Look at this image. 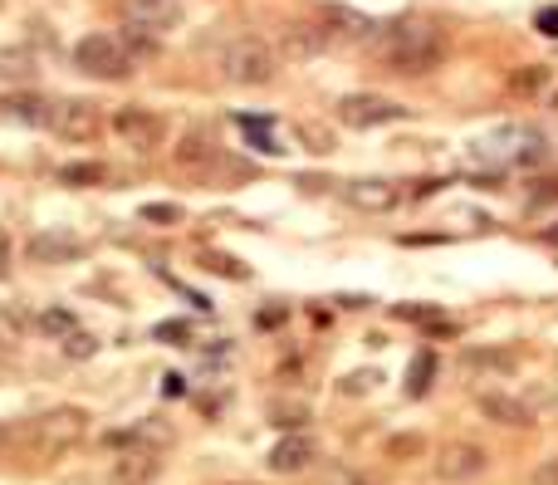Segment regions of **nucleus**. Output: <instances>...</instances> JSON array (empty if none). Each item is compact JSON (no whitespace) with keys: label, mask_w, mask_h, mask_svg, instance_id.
<instances>
[{"label":"nucleus","mask_w":558,"mask_h":485,"mask_svg":"<svg viewBox=\"0 0 558 485\" xmlns=\"http://www.w3.org/2000/svg\"><path fill=\"white\" fill-rule=\"evenodd\" d=\"M274 70H280V60L260 35H240L221 50V79L235 84V89H260V84L274 79Z\"/></svg>","instance_id":"3"},{"label":"nucleus","mask_w":558,"mask_h":485,"mask_svg":"<svg viewBox=\"0 0 558 485\" xmlns=\"http://www.w3.org/2000/svg\"><path fill=\"white\" fill-rule=\"evenodd\" d=\"M162 393H166V397H182V393H186V377H182V373H166V377H162Z\"/></svg>","instance_id":"42"},{"label":"nucleus","mask_w":558,"mask_h":485,"mask_svg":"<svg viewBox=\"0 0 558 485\" xmlns=\"http://www.w3.org/2000/svg\"><path fill=\"white\" fill-rule=\"evenodd\" d=\"M64 344V358H74V363H84V358H94L98 353V338L94 334H84V328H74L69 338H59Z\"/></svg>","instance_id":"32"},{"label":"nucleus","mask_w":558,"mask_h":485,"mask_svg":"<svg viewBox=\"0 0 558 485\" xmlns=\"http://www.w3.org/2000/svg\"><path fill=\"white\" fill-rule=\"evenodd\" d=\"M29 74H35V54L20 50V45L0 50V79H29Z\"/></svg>","instance_id":"26"},{"label":"nucleus","mask_w":558,"mask_h":485,"mask_svg":"<svg viewBox=\"0 0 558 485\" xmlns=\"http://www.w3.org/2000/svg\"><path fill=\"white\" fill-rule=\"evenodd\" d=\"M0 109H5V119L39 128V123H49V109H54V103L39 99V94H10V99H0Z\"/></svg>","instance_id":"20"},{"label":"nucleus","mask_w":558,"mask_h":485,"mask_svg":"<svg viewBox=\"0 0 558 485\" xmlns=\"http://www.w3.org/2000/svg\"><path fill=\"white\" fill-rule=\"evenodd\" d=\"M10 265H15V240L10 231H0V279H10Z\"/></svg>","instance_id":"38"},{"label":"nucleus","mask_w":558,"mask_h":485,"mask_svg":"<svg viewBox=\"0 0 558 485\" xmlns=\"http://www.w3.org/2000/svg\"><path fill=\"white\" fill-rule=\"evenodd\" d=\"M142 221H152V226H176V221H182V207H172V201H152V207H142Z\"/></svg>","instance_id":"34"},{"label":"nucleus","mask_w":558,"mask_h":485,"mask_svg":"<svg viewBox=\"0 0 558 485\" xmlns=\"http://www.w3.org/2000/svg\"><path fill=\"white\" fill-rule=\"evenodd\" d=\"M372 383H382V373H372V368H358V373H348L338 383V393L343 397H362V393H372Z\"/></svg>","instance_id":"33"},{"label":"nucleus","mask_w":558,"mask_h":485,"mask_svg":"<svg viewBox=\"0 0 558 485\" xmlns=\"http://www.w3.org/2000/svg\"><path fill=\"white\" fill-rule=\"evenodd\" d=\"M172 422H162V416H142V422L123 426V432H108L103 442L108 446H152V451H162V446H172Z\"/></svg>","instance_id":"15"},{"label":"nucleus","mask_w":558,"mask_h":485,"mask_svg":"<svg viewBox=\"0 0 558 485\" xmlns=\"http://www.w3.org/2000/svg\"><path fill=\"white\" fill-rule=\"evenodd\" d=\"M201 270L225 275V279H250V270H245L235 256H225V250H201Z\"/></svg>","instance_id":"27"},{"label":"nucleus","mask_w":558,"mask_h":485,"mask_svg":"<svg viewBox=\"0 0 558 485\" xmlns=\"http://www.w3.org/2000/svg\"><path fill=\"white\" fill-rule=\"evenodd\" d=\"M29 436H35L39 456H59L84 436V412H78V407H59V412L39 416V422L29 426Z\"/></svg>","instance_id":"9"},{"label":"nucleus","mask_w":558,"mask_h":485,"mask_svg":"<svg viewBox=\"0 0 558 485\" xmlns=\"http://www.w3.org/2000/svg\"><path fill=\"white\" fill-rule=\"evenodd\" d=\"M338 191L352 211H368V216H382V211L397 207V187L382 177H352V182H343Z\"/></svg>","instance_id":"12"},{"label":"nucleus","mask_w":558,"mask_h":485,"mask_svg":"<svg viewBox=\"0 0 558 485\" xmlns=\"http://www.w3.org/2000/svg\"><path fill=\"white\" fill-rule=\"evenodd\" d=\"M113 475H117V485H147L157 475V451H152V446H137V451L117 456Z\"/></svg>","instance_id":"19"},{"label":"nucleus","mask_w":558,"mask_h":485,"mask_svg":"<svg viewBox=\"0 0 558 485\" xmlns=\"http://www.w3.org/2000/svg\"><path fill=\"white\" fill-rule=\"evenodd\" d=\"M421 451H426V436H417V432L387 436V446H382V456H387V461H417Z\"/></svg>","instance_id":"25"},{"label":"nucleus","mask_w":558,"mask_h":485,"mask_svg":"<svg viewBox=\"0 0 558 485\" xmlns=\"http://www.w3.org/2000/svg\"><path fill=\"white\" fill-rule=\"evenodd\" d=\"M176 167L186 172V177H221V172H231V177H245L240 162H231L221 148H215L206 133H191V138H182V148H176Z\"/></svg>","instance_id":"7"},{"label":"nucleus","mask_w":558,"mask_h":485,"mask_svg":"<svg viewBox=\"0 0 558 485\" xmlns=\"http://www.w3.org/2000/svg\"><path fill=\"white\" fill-rule=\"evenodd\" d=\"M152 338H166V344H191V324H182V319H166V324L152 328Z\"/></svg>","instance_id":"36"},{"label":"nucleus","mask_w":558,"mask_h":485,"mask_svg":"<svg viewBox=\"0 0 558 485\" xmlns=\"http://www.w3.org/2000/svg\"><path fill=\"white\" fill-rule=\"evenodd\" d=\"M544 89H548V64H524V70L509 74V94H519V99H534Z\"/></svg>","instance_id":"22"},{"label":"nucleus","mask_w":558,"mask_h":485,"mask_svg":"<svg viewBox=\"0 0 558 485\" xmlns=\"http://www.w3.org/2000/svg\"><path fill=\"white\" fill-rule=\"evenodd\" d=\"M538 30H544L548 40H558V5H548V11H538Z\"/></svg>","instance_id":"39"},{"label":"nucleus","mask_w":558,"mask_h":485,"mask_svg":"<svg viewBox=\"0 0 558 485\" xmlns=\"http://www.w3.org/2000/svg\"><path fill=\"white\" fill-rule=\"evenodd\" d=\"M255 324H260V328H274V324H284V309H264V314H255Z\"/></svg>","instance_id":"44"},{"label":"nucleus","mask_w":558,"mask_h":485,"mask_svg":"<svg viewBox=\"0 0 558 485\" xmlns=\"http://www.w3.org/2000/svg\"><path fill=\"white\" fill-rule=\"evenodd\" d=\"M489 465V456L480 451L475 442H446L436 451V481L446 485H466V481H480Z\"/></svg>","instance_id":"10"},{"label":"nucleus","mask_w":558,"mask_h":485,"mask_svg":"<svg viewBox=\"0 0 558 485\" xmlns=\"http://www.w3.org/2000/svg\"><path fill=\"white\" fill-rule=\"evenodd\" d=\"M407 109L382 94H343L338 99V123L343 128H387V123H401Z\"/></svg>","instance_id":"6"},{"label":"nucleus","mask_w":558,"mask_h":485,"mask_svg":"<svg viewBox=\"0 0 558 485\" xmlns=\"http://www.w3.org/2000/svg\"><path fill=\"white\" fill-rule=\"evenodd\" d=\"M20 334H25V319L10 314V309H0V348H15Z\"/></svg>","instance_id":"35"},{"label":"nucleus","mask_w":558,"mask_h":485,"mask_svg":"<svg viewBox=\"0 0 558 485\" xmlns=\"http://www.w3.org/2000/svg\"><path fill=\"white\" fill-rule=\"evenodd\" d=\"M108 172L103 162H69V167H59V187H98Z\"/></svg>","instance_id":"24"},{"label":"nucleus","mask_w":558,"mask_h":485,"mask_svg":"<svg viewBox=\"0 0 558 485\" xmlns=\"http://www.w3.org/2000/svg\"><path fill=\"white\" fill-rule=\"evenodd\" d=\"M534 485H558V456L538 465V471H534Z\"/></svg>","instance_id":"40"},{"label":"nucleus","mask_w":558,"mask_h":485,"mask_svg":"<svg viewBox=\"0 0 558 485\" xmlns=\"http://www.w3.org/2000/svg\"><path fill=\"white\" fill-rule=\"evenodd\" d=\"M466 368L470 373H514V353H499V348H470L466 353Z\"/></svg>","instance_id":"21"},{"label":"nucleus","mask_w":558,"mask_h":485,"mask_svg":"<svg viewBox=\"0 0 558 485\" xmlns=\"http://www.w3.org/2000/svg\"><path fill=\"white\" fill-rule=\"evenodd\" d=\"M123 50L133 54V60H152V54H157L152 30H137V25H127V35H123Z\"/></svg>","instance_id":"31"},{"label":"nucleus","mask_w":558,"mask_h":485,"mask_svg":"<svg viewBox=\"0 0 558 485\" xmlns=\"http://www.w3.org/2000/svg\"><path fill=\"white\" fill-rule=\"evenodd\" d=\"M480 412H485L495 426H514V432L534 426V407L509 397V393H480Z\"/></svg>","instance_id":"16"},{"label":"nucleus","mask_w":558,"mask_h":485,"mask_svg":"<svg viewBox=\"0 0 558 485\" xmlns=\"http://www.w3.org/2000/svg\"><path fill=\"white\" fill-rule=\"evenodd\" d=\"M558 201V177H544V182H534V191H529V207H554Z\"/></svg>","instance_id":"37"},{"label":"nucleus","mask_w":558,"mask_h":485,"mask_svg":"<svg viewBox=\"0 0 558 485\" xmlns=\"http://www.w3.org/2000/svg\"><path fill=\"white\" fill-rule=\"evenodd\" d=\"M84 240L74 236V231H64V226H45V231H35V236L25 240V256L35 260V265H64V260H78L84 256Z\"/></svg>","instance_id":"11"},{"label":"nucleus","mask_w":558,"mask_h":485,"mask_svg":"<svg viewBox=\"0 0 558 485\" xmlns=\"http://www.w3.org/2000/svg\"><path fill=\"white\" fill-rule=\"evenodd\" d=\"M372 50H377L382 70L417 79V74H431V70L446 64V35H441L436 25H426V21H397V25H387V30L377 35Z\"/></svg>","instance_id":"1"},{"label":"nucleus","mask_w":558,"mask_h":485,"mask_svg":"<svg viewBox=\"0 0 558 485\" xmlns=\"http://www.w3.org/2000/svg\"><path fill=\"white\" fill-rule=\"evenodd\" d=\"M74 64L88 74V79H103V84H123L133 74V54L123 50V40L113 35H84L74 45Z\"/></svg>","instance_id":"4"},{"label":"nucleus","mask_w":558,"mask_h":485,"mask_svg":"<svg viewBox=\"0 0 558 485\" xmlns=\"http://www.w3.org/2000/svg\"><path fill=\"white\" fill-rule=\"evenodd\" d=\"M113 133L133 152H157L162 148V138H166V123L157 119L152 109H142V103H123V109L113 113Z\"/></svg>","instance_id":"8"},{"label":"nucleus","mask_w":558,"mask_h":485,"mask_svg":"<svg viewBox=\"0 0 558 485\" xmlns=\"http://www.w3.org/2000/svg\"><path fill=\"white\" fill-rule=\"evenodd\" d=\"M319 21H323V30H328L333 40H368V35L377 30V25H372L362 11H352V5H323Z\"/></svg>","instance_id":"18"},{"label":"nucleus","mask_w":558,"mask_h":485,"mask_svg":"<svg viewBox=\"0 0 558 485\" xmlns=\"http://www.w3.org/2000/svg\"><path fill=\"white\" fill-rule=\"evenodd\" d=\"M431 377H436V353H417L407 368V397H426Z\"/></svg>","instance_id":"23"},{"label":"nucleus","mask_w":558,"mask_h":485,"mask_svg":"<svg viewBox=\"0 0 558 485\" xmlns=\"http://www.w3.org/2000/svg\"><path fill=\"white\" fill-rule=\"evenodd\" d=\"M323 485H362V481H358L352 471H343V465H333V471L323 475Z\"/></svg>","instance_id":"41"},{"label":"nucleus","mask_w":558,"mask_h":485,"mask_svg":"<svg viewBox=\"0 0 558 485\" xmlns=\"http://www.w3.org/2000/svg\"><path fill=\"white\" fill-rule=\"evenodd\" d=\"M333 304H338V309H368L372 299H368V295H338Z\"/></svg>","instance_id":"43"},{"label":"nucleus","mask_w":558,"mask_h":485,"mask_svg":"<svg viewBox=\"0 0 558 485\" xmlns=\"http://www.w3.org/2000/svg\"><path fill=\"white\" fill-rule=\"evenodd\" d=\"M270 422L284 426V432H299V426L309 422V407H303V402H274L270 407Z\"/></svg>","instance_id":"30"},{"label":"nucleus","mask_w":558,"mask_h":485,"mask_svg":"<svg viewBox=\"0 0 558 485\" xmlns=\"http://www.w3.org/2000/svg\"><path fill=\"white\" fill-rule=\"evenodd\" d=\"M117 15H123L127 25H137V30L157 35L182 21V5H176V0H117Z\"/></svg>","instance_id":"13"},{"label":"nucleus","mask_w":558,"mask_h":485,"mask_svg":"<svg viewBox=\"0 0 558 485\" xmlns=\"http://www.w3.org/2000/svg\"><path fill=\"white\" fill-rule=\"evenodd\" d=\"M554 109H558V94H554Z\"/></svg>","instance_id":"46"},{"label":"nucleus","mask_w":558,"mask_h":485,"mask_svg":"<svg viewBox=\"0 0 558 485\" xmlns=\"http://www.w3.org/2000/svg\"><path fill=\"white\" fill-rule=\"evenodd\" d=\"M0 442H5V426H0Z\"/></svg>","instance_id":"45"},{"label":"nucleus","mask_w":558,"mask_h":485,"mask_svg":"<svg viewBox=\"0 0 558 485\" xmlns=\"http://www.w3.org/2000/svg\"><path fill=\"white\" fill-rule=\"evenodd\" d=\"M470 158L489 162V167H538L548 158V138L538 128H529V123H505L489 138H480Z\"/></svg>","instance_id":"2"},{"label":"nucleus","mask_w":558,"mask_h":485,"mask_svg":"<svg viewBox=\"0 0 558 485\" xmlns=\"http://www.w3.org/2000/svg\"><path fill=\"white\" fill-rule=\"evenodd\" d=\"M294 142L309 152H333V133L323 123H294Z\"/></svg>","instance_id":"28"},{"label":"nucleus","mask_w":558,"mask_h":485,"mask_svg":"<svg viewBox=\"0 0 558 485\" xmlns=\"http://www.w3.org/2000/svg\"><path fill=\"white\" fill-rule=\"evenodd\" d=\"M45 128L64 142H94L98 133H103V113H98V103H88V99H59L54 109H49Z\"/></svg>","instance_id":"5"},{"label":"nucleus","mask_w":558,"mask_h":485,"mask_svg":"<svg viewBox=\"0 0 558 485\" xmlns=\"http://www.w3.org/2000/svg\"><path fill=\"white\" fill-rule=\"evenodd\" d=\"M313 461H319V446H313V436H303V432H289L284 442H274L270 456H264V465H270L274 475H299V471H309Z\"/></svg>","instance_id":"14"},{"label":"nucleus","mask_w":558,"mask_h":485,"mask_svg":"<svg viewBox=\"0 0 558 485\" xmlns=\"http://www.w3.org/2000/svg\"><path fill=\"white\" fill-rule=\"evenodd\" d=\"M328 45H333V35L323 30V25H289L284 30V60H319V54H328Z\"/></svg>","instance_id":"17"},{"label":"nucleus","mask_w":558,"mask_h":485,"mask_svg":"<svg viewBox=\"0 0 558 485\" xmlns=\"http://www.w3.org/2000/svg\"><path fill=\"white\" fill-rule=\"evenodd\" d=\"M39 328H45L49 338H69L78 328V319H74V309H45V314H39Z\"/></svg>","instance_id":"29"}]
</instances>
